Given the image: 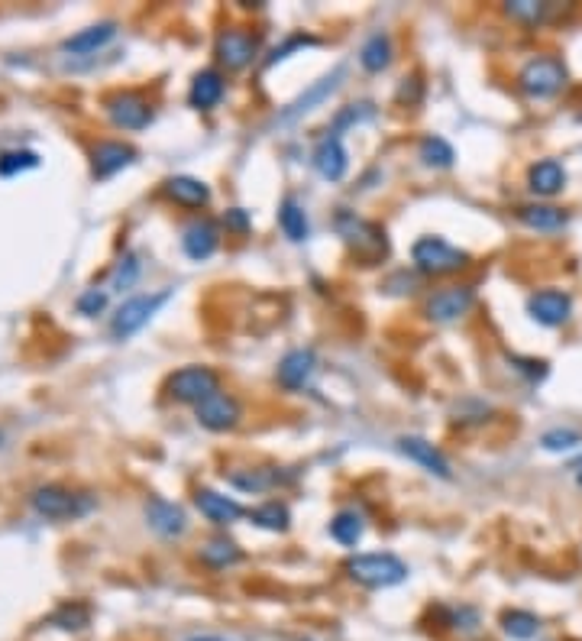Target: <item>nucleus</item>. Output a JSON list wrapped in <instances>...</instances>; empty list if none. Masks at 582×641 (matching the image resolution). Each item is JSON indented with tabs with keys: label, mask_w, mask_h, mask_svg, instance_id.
I'll return each instance as SVG.
<instances>
[{
	"label": "nucleus",
	"mask_w": 582,
	"mask_h": 641,
	"mask_svg": "<svg viewBox=\"0 0 582 641\" xmlns=\"http://www.w3.org/2000/svg\"><path fill=\"white\" fill-rule=\"evenodd\" d=\"M363 515L359 512H340L334 522H330V535H334V541L346 544V548H353V544H359V538H363Z\"/></svg>",
	"instance_id": "29"
},
{
	"label": "nucleus",
	"mask_w": 582,
	"mask_h": 641,
	"mask_svg": "<svg viewBox=\"0 0 582 641\" xmlns=\"http://www.w3.org/2000/svg\"><path fill=\"white\" fill-rule=\"evenodd\" d=\"M528 311L537 324L544 327H560L570 321L573 315V298L566 292H557V289H544L528 298Z\"/></svg>",
	"instance_id": "11"
},
{
	"label": "nucleus",
	"mask_w": 582,
	"mask_h": 641,
	"mask_svg": "<svg viewBox=\"0 0 582 641\" xmlns=\"http://www.w3.org/2000/svg\"><path fill=\"white\" fill-rule=\"evenodd\" d=\"M114 36H117V23H97V26H88V30L75 33L72 39H65V52H75V56H91V52L107 46Z\"/></svg>",
	"instance_id": "24"
},
{
	"label": "nucleus",
	"mask_w": 582,
	"mask_h": 641,
	"mask_svg": "<svg viewBox=\"0 0 582 641\" xmlns=\"http://www.w3.org/2000/svg\"><path fill=\"white\" fill-rule=\"evenodd\" d=\"M505 10H508L511 20H518L524 26H537L547 17V4H537V0H511Z\"/></svg>",
	"instance_id": "33"
},
{
	"label": "nucleus",
	"mask_w": 582,
	"mask_h": 641,
	"mask_svg": "<svg viewBox=\"0 0 582 641\" xmlns=\"http://www.w3.org/2000/svg\"><path fill=\"white\" fill-rule=\"evenodd\" d=\"M230 483L240 486V489H246V493H262V489H269V486L275 483V476L266 473V470H253V473H246V476H243V473H233Z\"/></svg>",
	"instance_id": "36"
},
{
	"label": "nucleus",
	"mask_w": 582,
	"mask_h": 641,
	"mask_svg": "<svg viewBox=\"0 0 582 641\" xmlns=\"http://www.w3.org/2000/svg\"><path fill=\"white\" fill-rule=\"evenodd\" d=\"M473 298H476V292L469 289V285H450V289H440L431 295V302H427V318L437 321V324H450L473 308Z\"/></svg>",
	"instance_id": "9"
},
{
	"label": "nucleus",
	"mask_w": 582,
	"mask_h": 641,
	"mask_svg": "<svg viewBox=\"0 0 582 641\" xmlns=\"http://www.w3.org/2000/svg\"><path fill=\"white\" fill-rule=\"evenodd\" d=\"M579 486H582V470H579Z\"/></svg>",
	"instance_id": "41"
},
{
	"label": "nucleus",
	"mask_w": 582,
	"mask_h": 641,
	"mask_svg": "<svg viewBox=\"0 0 582 641\" xmlns=\"http://www.w3.org/2000/svg\"><path fill=\"white\" fill-rule=\"evenodd\" d=\"M104 305H107V292L104 289H91V292H85L78 298L81 315H97V311H104Z\"/></svg>",
	"instance_id": "37"
},
{
	"label": "nucleus",
	"mask_w": 582,
	"mask_h": 641,
	"mask_svg": "<svg viewBox=\"0 0 582 641\" xmlns=\"http://www.w3.org/2000/svg\"><path fill=\"white\" fill-rule=\"evenodd\" d=\"M201 561L207 567H214V570H224V567L240 564L243 561V551L230 538H214V541H207L204 548H201Z\"/></svg>",
	"instance_id": "27"
},
{
	"label": "nucleus",
	"mask_w": 582,
	"mask_h": 641,
	"mask_svg": "<svg viewBox=\"0 0 582 641\" xmlns=\"http://www.w3.org/2000/svg\"><path fill=\"white\" fill-rule=\"evenodd\" d=\"M279 224H282V230H285V237H288V240H295V243L308 240V234H311L308 217H304L301 204H298L295 198H285V201H282Z\"/></svg>",
	"instance_id": "28"
},
{
	"label": "nucleus",
	"mask_w": 582,
	"mask_h": 641,
	"mask_svg": "<svg viewBox=\"0 0 582 641\" xmlns=\"http://www.w3.org/2000/svg\"><path fill=\"white\" fill-rule=\"evenodd\" d=\"M194 415L207 431H230L240 425V405L237 399H230L227 392H217L211 399H204L201 405H194Z\"/></svg>",
	"instance_id": "10"
},
{
	"label": "nucleus",
	"mask_w": 582,
	"mask_h": 641,
	"mask_svg": "<svg viewBox=\"0 0 582 641\" xmlns=\"http://www.w3.org/2000/svg\"><path fill=\"white\" fill-rule=\"evenodd\" d=\"M311 162H314L317 175H321V179H327V182H340L343 175H346V169H350V159H346V149H343L337 133L334 136H324V140L314 146Z\"/></svg>",
	"instance_id": "12"
},
{
	"label": "nucleus",
	"mask_w": 582,
	"mask_h": 641,
	"mask_svg": "<svg viewBox=\"0 0 582 641\" xmlns=\"http://www.w3.org/2000/svg\"><path fill=\"white\" fill-rule=\"evenodd\" d=\"M566 65L560 59H550V56H540L531 59L528 65L521 68L518 75V88L528 94V98H553L563 85H566Z\"/></svg>",
	"instance_id": "3"
},
{
	"label": "nucleus",
	"mask_w": 582,
	"mask_h": 641,
	"mask_svg": "<svg viewBox=\"0 0 582 641\" xmlns=\"http://www.w3.org/2000/svg\"><path fill=\"white\" fill-rule=\"evenodd\" d=\"M182 247L191 259H211L214 250H217V227L211 221H194L185 227V234H182Z\"/></svg>",
	"instance_id": "21"
},
{
	"label": "nucleus",
	"mask_w": 582,
	"mask_h": 641,
	"mask_svg": "<svg viewBox=\"0 0 582 641\" xmlns=\"http://www.w3.org/2000/svg\"><path fill=\"white\" fill-rule=\"evenodd\" d=\"M165 195L175 204H185V208H204L211 201V188L201 179H191V175H175V179L165 182Z\"/></svg>",
	"instance_id": "22"
},
{
	"label": "nucleus",
	"mask_w": 582,
	"mask_h": 641,
	"mask_svg": "<svg viewBox=\"0 0 582 641\" xmlns=\"http://www.w3.org/2000/svg\"><path fill=\"white\" fill-rule=\"evenodd\" d=\"M346 574L369 590H385L408 577V564L395 554H356L346 561Z\"/></svg>",
	"instance_id": "1"
},
{
	"label": "nucleus",
	"mask_w": 582,
	"mask_h": 641,
	"mask_svg": "<svg viewBox=\"0 0 582 641\" xmlns=\"http://www.w3.org/2000/svg\"><path fill=\"white\" fill-rule=\"evenodd\" d=\"M94 506V502L88 496H75V493H68V489L62 486H43V489H36L33 493V509L43 515V518H78V515H85L88 509Z\"/></svg>",
	"instance_id": "5"
},
{
	"label": "nucleus",
	"mask_w": 582,
	"mask_h": 641,
	"mask_svg": "<svg viewBox=\"0 0 582 641\" xmlns=\"http://www.w3.org/2000/svg\"><path fill=\"white\" fill-rule=\"evenodd\" d=\"M502 625H505V632H508L511 638H518V641L534 638V635H537V629H540L537 616H531V612H524V609H511V612H505V616H502Z\"/></svg>",
	"instance_id": "32"
},
{
	"label": "nucleus",
	"mask_w": 582,
	"mask_h": 641,
	"mask_svg": "<svg viewBox=\"0 0 582 641\" xmlns=\"http://www.w3.org/2000/svg\"><path fill=\"white\" fill-rule=\"evenodd\" d=\"M133 159H136V149L133 146L101 143V146L94 149V175H97V179H110V175H117L120 169H127Z\"/></svg>",
	"instance_id": "19"
},
{
	"label": "nucleus",
	"mask_w": 582,
	"mask_h": 641,
	"mask_svg": "<svg viewBox=\"0 0 582 641\" xmlns=\"http://www.w3.org/2000/svg\"><path fill=\"white\" fill-rule=\"evenodd\" d=\"M220 98H224V78H220V72L207 68V72L194 75L191 94H188L191 107H198V111H211V107L220 104Z\"/></svg>",
	"instance_id": "20"
},
{
	"label": "nucleus",
	"mask_w": 582,
	"mask_h": 641,
	"mask_svg": "<svg viewBox=\"0 0 582 641\" xmlns=\"http://www.w3.org/2000/svg\"><path fill=\"white\" fill-rule=\"evenodd\" d=\"M220 392V376L211 366H185L175 376H169V395L178 402H191L201 405L204 399Z\"/></svg>",
	"instance_id": "4"
},
{
	"label": "nucleus",
	"mask_w": 582,
	"mask_h": 641,
	"mask_svg": "<svg viewBox=\"0 0 582 641\" xmlns=\"http://www.w3.org/2000/svg\"><path fill=\"white\" fill-rule=\"evenodd\" d=\"M540 444H544V450H550V454H570V450H576L582 444V438L573 428H553L540 438Z\"/></svg>",
	"instance_id": "34"
},
{
	"label": "nucleus",
	"mask_w": 582,
	"mask_h": 641,
	"mask_svg": "<svg viewBox=\"0 0 582 641\" xmlns=\"http://www.w3.org/2000/svg\"><path fill=\"white\" fill-rule=\"evenodd\" d=\"M340 78H343V68H334V72H330L327 78H321L317 81L314 88H308L301 94V98L295 101L288 107V111L282 114V124H288V120H295V117H301V114H308V111H314L317 104H321L324 98H330V94H334L337 88H340Z\"/></svg>",
	"instance_id": "18"
},
{
	"label": "nucleus",
	"mask_w": 582,
	"mask_h": 641,
	"mask_svg": "<svg viewBox=\"0 0 582 641\" xmlns=\"http://www.w3.org/2000/svg\"><path fill=\"white\" fill-rule=\"evenodd\" d=\"M136 272H140V266H136L133 256H127V259H123V263L117 266V272H114V285H117V289H127V285H133Z\"/></svg>",
	"instance_id": "38"
},
{
	"label": "nucleus",
	"mask_w": 582,
	"mask_h": 641,
	"mask_svg": "<svg viewBox=\"0 0 582 641\" xmlns=\"http://www.w3.org/2000/svg\"><path fill=\"white\" fill-rule=\"evenodd\" d=\"M107 114L123 130H143L152 120L149 104L140 98V94H117V98H110L107 101Z\"/></svg>",
	"instance_id": "14"
},
{
	"label": "nucleus",
	"mask_w": 582,
	"mask_h": 641,
	"mask_svg": "<svg viewBox=\"0 0 582 641\" xmlns=\"http://www.w3.org/2000/svg\"><path fill=\"white\" fill-rule=\"evenodd\" d=\"M359 62H363L366 72H382V68H388V62H392V39L385 33H372L363 43V49H359Z\"/></svg>",
	"instance_id": "26"
},
{
	"label": "nucleus",
	"mask_w": 582,
	"mask_h": 641,
	"mask_svg": "<svg viewBox=\"0 0 582 641\" xmlns=\"http://www.w3.org/2000/svg\"><path fill=\"white\" fill-rule=\"evenodd\" d=\"M36 166H39V159H36V153H30V149L0 156V175H4V179H10V175H17L23 169H36Z\"/></svg>",
	"instance_id": "35"
},
{
	"label": "nucleus",
	"mask_w": 582,
	"mask_h": 641,
	"mask_svg": "<svg viewBox=\"0 0 582 641\" xmlns=\"http://www.w3.org/2000/svg\"><path fill=\"white\" fill-rule=\"evenodd\" d=\"M563 185H566V172L560 162H553V159L537 162V166H531V172H528V188L540 198L557 195Z\"/></svg>",
	"instance_id": "23"
},
{
	"label": "nucleus",
	"mask_w": 582,
	"mask_h": 641,
	"mask_svg": "<svg viewBox=\"0 0 582 641\" xmlns=\"http://www.w3.org/2000/svg\"><path fill=\"white\" fill-rule=\"evenodd\" d=\"M188 641H224V638H214V635H194V638H188Z\"/></svg>",
	"instance_id": "40"
},
{
	"label": "nucleus",
	"mask_w": 582,
	"mask_h": 641,
	"mask_svg": "<svg viewBox=\"0 0 582 641\" xmlns=\"http://www.w3.org/2000/svg\"><path fill=\"white\" fill-rule=\"evenodd\" d=\"M249 518H253V525L266 528V531H288V522H291V515L282 502H266V506L249 512Z\"/></svg>",
	"instance_id": "31"
},
{
	"label": "nucleus",
	"mask_w": 582,
	"mask_h": 641,
	"mask_svg": "<svg viewBox=\"0 0 582 641\" xmlns=\"http://www.w3.org/2000/svg\"><path fill=\"white\" fill-rule=\"evenodd\" d=\"M259 52V39L246 30H224L217 36V46H214V56L217 62L230 68V72H240L249 62L256 59Z\"/></svg>",
	"instance_id": "8"
},
{
	"label": "nucleus",
	"mask_w": 582,
	"mask_h": 641,
	"mask_svg": "<svg viewBox=\"0 0 582 641\" xmlns=\"http://www.w3.org/2000/svg\"><path fill=\"white\" fill-rule=\"evenodd\" d=\"M521 217V224L524 227H531V230H560L566 224V214L560 208H553V204H524V208L518 211Z\"/></svg>",
	"instance_id": "25"
},
{
	"label": "nucleus",
	"mask_w": 582,
	"mask_h": 641,
	"mask_svg": "<svg viewBox=\"0 0 582 641\" xmlns=\"http://www.w3.org/2000/svg\"><path fill=\"white\" fill-rule=\"evenodd\" d=\"M337 230L359 256H366V259L385 256V234L376 224H369V221H363V217H356V214H340L337 217Z\"/></svg>",
	"instance_id": "6"
},
{
	"label": "nucleus",
	"mask_w": 582,
	"mask_h": 641,
	"mask_svg": "<svg viewBox=\"0 0 582 641\" xmlns=\"http://www.w3.org/2000/svg\"><path fill=\"white\" fill-rule=\"evenodd\" d=\"M398 450H401V454H405L408 460L421 463V467H424L427 473L440 476V480H450V463H447V457H443L431 441H424V438H401V441H398Z\"/></svg>",
	"instance_id": "16"
},
{
	"label": "nucleus",
	"mask_w": 582,
	"mask_h": 641,
	"mask_svg": "<svg viewBox=\"0 0 582 641\" xmlns=\"http://www.w3.org/2000/svg\"><path fill=\"white\" fill-rule=\"evenodd\" d=\"M453 146L447 140H440V136H427L421 143V162L431 169H450L453 166Z\"/></svg>",
	"instance_id": "30"
},
{
	"label": "nucleus",
	"mask_w": 582,
	"mask_h": 641,
	"mask_svg": "<svg viewBox=\"0 0 582 641\" xmlns=\"http://www.w3.org/2000/svg\"><path fill=\"white\" fill-rule=\"evenodd\" d=\"M172 292H156V295H136L130 302H123L120 311L114 315V337H130L140 331L143 324H149V318L169 302Z\"/></svg>",
	"instance_id": "7"
},
{
	"label": "nucleus",
	"mask_w": 582,
	"mask_h": 641,
	"mask_svg": "<svg viewBox=\"0 0 582 641\" xmlns=\"http://www.w3.org/2000/svg\"><path fill=\"white\" fill-rule=\"evenodd\" d=\"M194 502H198V509L207 522H214V525H233L237 518H243L240 502L230 496H220L214 489H201V493L194 496Z\"/></svg>",
	"instance_id": "17"
},
{
	"label": "nucleus",
	"mask_w": 582,
	"mask_h": 641,
	"mask_svg": "<svg viewBox=\"0 0 582 641\" xmlns=\"http://www.w3.org/2000/svg\"><path fill=\"white\" fill-rule=\"evenodd\" d=\"M317 373V357L314 350H291L279 363V383L285 389H304Z\"/></svg>",
	"instance_id": "15"
},
{
	"label": "nucleus",
	"mask_w": 582,
	"mask_h": 641,
	"mask_svg": "<svg viewBox=\"0 0 582 641\" xmlns=\"http://www.w3.org/2000/svg\"><path fill=\"white\" fill-rule=\"evenodd\" d=\"M411 259L427 276H450V272H460L469 266V253L450 247V243L440 237H421L411 247Z\"/></svg>",
	"instance_id": "2"
},
{
	"label": "nucleus",
	"mask_w": 582,
	"mask_h": 641,
	"mask_svg": "<svg viewBox=\"0 0 582 641\" xmlns=\"http://www.w3.org/2000/svg\"><path fill=\"white\" fill-rule=\"evenodd\" d=\"M146 522H149V528L156 531V535H162V538H182L185 528H188V515L182 512V506H175V502L149 499V506H146Z\"/></svg>",
	"instance_id": "13"
},
{
	"label": "nucleus",
	"mask_w": 582,
	"mask_h": 641,
	"mask_svg": "<svg viewBox=\"0 0 582 641\" xmlns=\"http://www.w3.org/2000/svg\"><path fill=\"white\" fill-rule=\"evenodd\" d=\"M224 224H227L230 230H237V234H246V230H249V217H246V211L233 208V211H227Z\"/></svg>",
	"instance_id": "39"
}]
</instances>
